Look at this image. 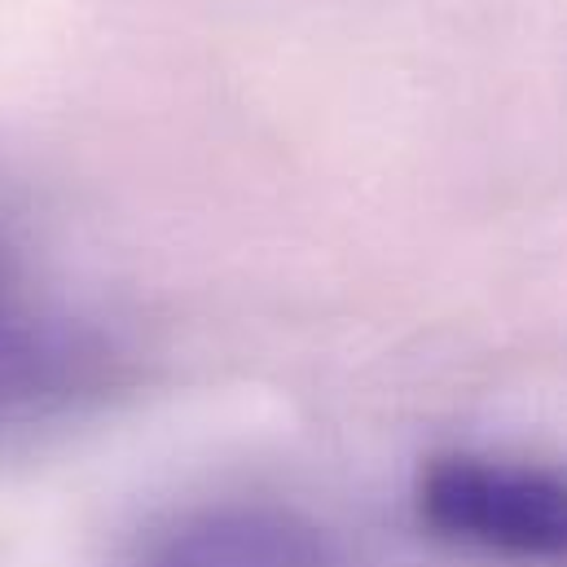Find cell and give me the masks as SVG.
Listing matches in <instances>:
<instances>
[{
  "instance_id": "6da1fadb",
  "label": "cell",
  "mask_w": 567,
  "mask_h": 567,
  "mask_svg": "<svg viewBox=\"0 0 567 567\" xmlns=\"http://www.w3.org/2000/svg\"><path fill=\"white\" fill-rule=\"evenodd\" d=\"M414 511L431 537L515 559L567 564V475L484 453H440L419 471Z\"/></svg>"
},
{
  "instance_id": "7a4b0ae2",
  "label": "cell",
  "mask_w": 567,
  "mask_h": 567,
  "mask_svg": "<svg viewBox=\"0 0 567 567\" xmlns=\"http://www.w3.org/2000/svg\"><path fill=\"white\" fill-rule=\"evenodd\" d=\"M137 567H334L326 533L274 502H220L158 533Z\"/></svg>"
}]
</instances>
